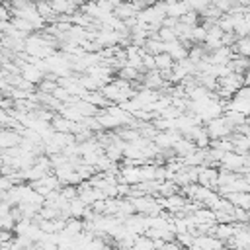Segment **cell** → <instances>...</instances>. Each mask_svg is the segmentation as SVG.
<instances>
[{
    "label": "cell",
    "instance_id": "obj_1",
    "mask_svg": "<svg viewBox=\"0 0 250 250\" xmlns=\"http://www.w3.org/2000/svg\"><path fill=\"white\" fill-rule=\"evenodd\" d=\"M205 129H207V135H209V139H211V141L227 139V137H230V135L234 133V127L227 121V117H225V115H221V117H215V119L207 121Z\"/></svg>",
    "mask_w": 250,
    "mask_h": 250
},
{
    "label": "cell",
    "instance_id": "obj_2",
    "mask_svg": "<svg viewBox=\"0 0 250 250\" xmlns=\"http://www.w3.org/2000/svg\"><path fill=\"white\" fill-rule=\"evenodd\" d=\"M113 16L119 18V20H123V21H127L131 18H137L139 16V10L133 6V2H119L115 6V10H113Z\"/></svg>",
    "mask_w": 250,
    "mask_h": 250
},
{
    "label": "cell",
    "instance_id": "obj_3",
    "mask_svg": "<svg viewBox=\"0 0 250 250\" xmlns=\"http://www.w3.org/2000/svg\"><path fill=\"white\" fill-rule=\"evenodd\" d=\"M197 182L203 186V188H215L219 184V172L213 170V168H201L199 170V176H197Z\"/></svg>",
    "mask_w": 250,
    "mask_h": 250
},
{
    "label": "cell",
    "instance_id": "obj_4",
    "mask_svg": "<svg viewBox=\"0 0 250 250\" xmlns=\"http://www.w3.org/2000/svg\"><path fill=\"white\" fill-rule=\"evenodd\" d=\"M189 10V6L186 4V0H176L174 4H168L166 6V18H174V20H180L182 16H186Z\"/></svg>",
    "mask_w": 250,
    "mask_h": 250
},
{
    "label": "cell",
    "instance_id": "obj_5",
    "mask_svg": "<svg viewBox=\"0 0 250 250\" xmlns=\"http://www.w3.org/2000/svg\"><path fill=\"white\" fill-rule=\"evenodd\" d=\"M49 2H51V6H53V10H55L57 16H59V14H62V16L74 14L76 8H78V4H76L74 0H49Z\"/></svg>",
    "mask_w": 250,
    "mask_h": 250
},
{
    "label": "cell",
    "instance_id": "obj_6",
    "mask_svg": "<svg viewBox=\"0 0 250 250\" xmlns=\"http://www.w3.org/2000/svg\"><path fill=\"white\" fill-rule=\"evenodd\" d=\"M230 49H232V53H234V55L250 59V35H246V37H238V39H236V43H234Z\"/></svg>",
    "mask_w": 250,
    "mask_h": 250
},
{
    "label": "cell",
    "instance_id": "obj_7",
    "mask_svg": "<svg viewBox=\"0 0 250 250\" xmlns=\"http://www.w3.org/2000/svg\"><path fill=\"white\" fill-rule=\"evenodd\" d=\"M35 8H37L39 16H41L45 21H49V20H55V16H57L49 0H37V2H35Z\"/></svg>",
    "mask_w": 250,
    "mask_h": 250
},
{
    "label": "cell",
    "instance_id": "obj_8",
    "mask_svg": "<svg viewBox=\"0 0 250 250\" xmlns=\"http://www.w3.org/2000/svg\"><path fill=\"white\" fill-rule=\"evenodd\" d=\"M18 141H20V137H18L16 133H12V131H2V129H0V148H10V146L18 145Z\"/></svg>",
    "mask_w": 250,
    "mask_h": 250
},
{
    "label": "cell",
    "instance_id": "obj_9",
    "mask_svg": "<svg viewBox=\"0 0 250 250\" xmlns=\"http://www.w3.org/2000/svg\"><path fill=\"white\" fill-rule=\"evenodd\" d=\"M186 4L189 6V10H191V12L201 14L205 8H209V6H211V0H186Z\"/></svg>",
    "mask_w": 250,
    "mask_h": 250
},
{
    "label": "cell",
    "instance_id": "obj_10",
    "mask_svg": "<svg viewBox=\"0 0 250 250\" xmlns=\"http://www.w3.org/2000/svg\"><path fill=\"white\" fill-rule=\"evenodd\" d=\"M0 21H10V16H8V10L4 6H0Z\"/></svg>",
    "mask_w": 250,
    "mask_h": 250
},
{
    "label": "cell",
    "instance_id": "obj_11",
    "mask_svg": "<svg viewBox=\"0 0 250 250\" xmlns=\"http://www.w3.org/2000/svg\"><path fill=\"white\" fill-rule=\"evenodd\" d=\"M244 84L246 86H250V68L246 70V74H244Z\"/></svg>",
    "mask_w": 250,
    "mask_h": 250
},
{
    "label": "cell",
    "instance_id": "obj_12",
    "mask_svg": "<svg viewBox=\"0 0 250 250\" xmlns=\"http://www.w3.org/2000/svg\"><path fill=\"white\" fill-rule=\"evenodd\" d=\"M121 2H131V0H121Z\"/></svg>",
    "mask_w": 250,
    "mask_h": 250
}]
</instances>
